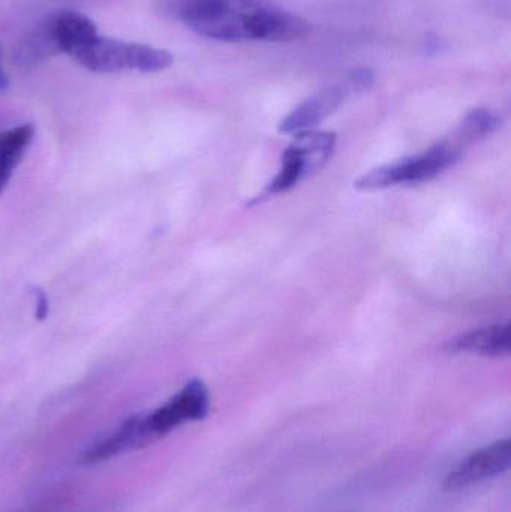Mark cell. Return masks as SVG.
Returning a JSON list of instances; mask_svg holds the SVG:
<instances>
[{
  "label": "cell",
  "mask_w": 511,
  "mask_h": 512,
  "mask_svg": "<svg viewBox=\"0 0 511 512\" xmlns=\"http://www.w3.org/2000/svg\"><path fill=\"white\" fill-rule=\"evenodd\" d=\"M165 17L222 42H287L311 32L308 21L266 0H161Z\"/></svg>",
  "instance_id": "6da1fadb"
},
{
  "label": "cell",
  "mask_w": 511,
  "mask_h": 512,
  "mask_svg": "<svg viewBox=\"0 0 511 512\" xmlns=\"http://www.w3.org/2000/svg\"><path fill=\"white\" fill-rule=\"evenodd\" d=\"M83 68L93 72H159L173 65V54L150 45L93 36L71 54Z\"/></svg>",
  "instance_id": "7a4b0ae2"
},
{
  "label": "cell",
  "mask_w": 511,
  "mask_h": 512,
  "mask_svg": "<svg viewBox=\"0 0 511 512\" xmlns=\"http://www.w3.org/2000/svg\"><path fill=\"white\" fill-rule=\"evenodd\" d=\"M462 149L455 143H441L420 155L375 168L354 182L359 191H378L396 185L429 182L458 164Z\"/></svg>",
  "instance_id": "3957f363"
},
{
  "label": "cell",
  "mask_w": 511,
  "mask_h": 512,
  "mask_svg": "<svg viewBox=\"0 0 511 512\" xmlns=\"http://www.w3.org/2000/svg\"><path fill=\"white\" fill-rule=\"evenodd\" d=\"M209 403L206 385L200 379H192L161 408L143 415L144 426L152 441H158L186 421L206 418Z\"/></svg>",
  "instance_id": "277c9868"
},
{
  "label": "cell",
  "mask_w": 511,
  "mask_h": 512,
  "mask_svg": "<svg viewBox=\"0 0 511 512\" xmlns=\"http://www.w3.org/2000/svg\"><path fill=\"white\" fill-rule=\"evenodd\" d=\"M511 463V445L509 439L495 442L489 447L480 448L465 457L450 472L444 481L447 490L467 489L489 478L497 477L509 471Z\"/></svg>",
  "instance_id": "5b68a950"
},
{
  "label": "cell",
  "mask_w": 511,
  "mask_h": 512,
  "mask_svg": "<svg viewBox=\"0 0 511 512\" xmlns=\"http://www.w3.org/2000/svg\"><path fill=\"white\" fill-rule=\"evenodd\" d=\"M345 93L341 87L332 86L306 99L305 102L294 108L279 125L282 134H299V132L312 131L315 126L332 116L342 102Z\"/></svg>",
  "instance_id": "8992f818"
},
{
  "label": "cell",
  "mask_w": 511,
  "mask_h": 512,
  "mask_svg": "<svg viewBox=\"0 0 511 512\" xmlns=\"http://www.w3.org/2000/svg\"><path fill=\"white\" fill-rule=\"evenodd\" d=\"M150 444H153V441L144 426L143 415H135L126 420L113 435L84 451L80 462L83 465H95L113 459L119 454L140 450Z\"/></svg>",
  "instance_id": "52a82bcc"
},
{
  "label": "cell",
  "mask_w": 511,
  "mask_h": 512,
  "mask_svg": "<svg viewBox=\"0 0 511 512\" xmlns=\"http://www.w3.org/2000/svg\"><path fill=\"white\" fill-rule=\"evenodd\" d=\"M510 327L497 324L468 331L449 343V352L501 357L510 352Z\"/></svg>",
  "instance_id": "ba28073f"
},
{
  "label": "cell",
  "mask_w": 511,
  "mask_h": 512,
  "mask_svg": "<svg viewBox=\"0 0 511 512\" xmlns=\"http://www.w3.org/2000/svg\"><path fill=\"white\" fill-rule=\"evenodd\" d=\"M35 128L29 123L0 132V195L11 182L21 159L32 143Z\"/></svg>",
  "instance_id": "9c48e42d"
},
{
  "label": "cell",
  "mask_w": 511,
  "mask_h": 512,
  "mask_svg": "<svg viewBox=\"0 0 511 512\" xmlns=\"http://www.w3.org/2000/svg\"><path fill=\"white\" fill-rule=\"evenodd\" d=\"M336 135L332 132L305 131L296 134L293 143L288 146V152L302 159L308 168L309 176L317 173L332 156L335 149Z\"/></svg>",
  "instance_id": "30bf717a"
},
{
  "label": "cell",
  "mask_w": 511,
  "mask_h": 512,
  "mask_svg": "<svg viewBox=\"0 0 511 512\" xmlns=\"http://www.w3.org/2000/svg\"><path fill=\"white\" fill-rule=\"evenodd\" d=\"M498 123H500V120L492 111L483 110V108L473 110L462 122L459 137H461V141L473 143V141L491 134L497 128Z\"/></svg>",
  "instance_id": "8fae6325"
},
{
  "label": "cell",
  "mask_w": 511,
  "mask_h": 512,
  "mask_svg": "<svg viewBox=\"0 0 511 512\" xmlns=\"http://www.w3.org/2000/svg\"><path fill=\"white\" fill-rule=\"evenodd\" d=\"M374 83V75L369 69H357V71L353 72L351 75V84L354 87H359V89H366V87L371 86Z\"/></svg>",
  "instance_id": "7c38bea8"
},
{
  "label": "cell",
  "mask_w": 511,
  "mask_h": 512,
  "mask_svg": "<svg viewBox=\"0 0 511 512\" xmlns=\"http://www.w3.org/2000/svg\"><path fill=\"white\" fill-rule=\"evenodd\" d=\"M36 298V319H44L48 313V298L45 292L39 288H33Z\"/></svg>",
  "instance_id": "4fadbf2b"
},
{
  "label": "cell",
  "mask_w": 511,
  "mask_h": 512,
  "mask_svg": "<svg viewBox=\"0 0 511 512\" xmlns=\"http://www.w3.org/2000/svg\"><path fill=\"white\" fill-rule=\"evenodd\" d=\"M9 81L8 77H6L5 71H3L2 66V53H0V92H3V90L8 89Z\"/></svg>",
  "instance_id": "5bb4252c"
}]
</instances>
